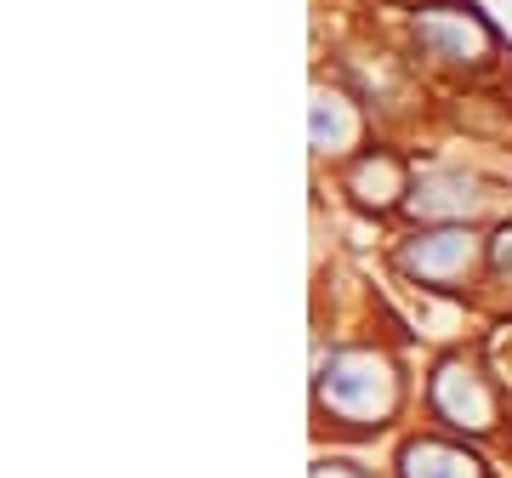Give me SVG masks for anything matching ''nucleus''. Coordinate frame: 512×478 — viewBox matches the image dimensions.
Wrapping results in <instances>:
<instances>
[{"mask_svg": "<svg viewBox=\"0 0 512 478\" xmlns=\"http://www.w3.org/2000/svg\"><path fill=\"white\" fill-rule=\"evenodd\" d=\"M404 410V370L382 342H336L313 353V416L330 433H382Z\"/></svg>", "mask_w": 512, "mask_h": 478, "instance_id": "nucleus-1", "label": "nucleus"}, {"mask_svg": "<svg viewBox=\"0 0 512 478\" xmlns=\"http://www.w3.org/2000/svg\"><path fill=\"white\" fill-rule=\"evenodd\" d=\"M404 46L444 80H484L507 63V40L473 0H416L404 12Z\"/></svg>", "mask_w": 512, "mask_h": 478, "instance_id": "nucleus-2", "label": "nucleus"}, {"mask_svg": "<svg viewBox=\"0 0 512 478\" xmlns=\"http://www.w3.org/2000/svg\"><path fill=\"white\" fill-rule=\"evenodd\" d=\"M387 268L427 296H461L484 279V234L473 222H416L387 245Z\"/></svg>", "mask_w": 512, "mask_h": 478, "instance_id": "nucleus-3", "label": "nucleus"}, {"mask_svg": "<svg viewBox=\"0 0 512 478\" xmlns=\"http://www.w3.org/2000/svg\"><path fill=\"white\" fill-rule=\"evenodd\" d=\"M421 393H427V416H433L444 433H456V439H490L495 427H501V393H495V382L484 376V365L467 359V353L433 359Z\"/></svg>", "mask_w": 512, "mask_h": 478, "instance_id": "nucleus-4", "label": "nucleus"}, {"mask_svg": "<svg viewBox=\"0 0 512 478\" xmlns=\"http://www.w3.org/2000/svg\"><path fill=\"white\" fill-rule=\"evenodd\" d=\"M336 183H342L353 211H365V217H399L404 200H410L416 171H410V160L393 143H365L353 160H342Z\"/></svg>", "mask_w": 512, "mask_h": 478, "instance_id": "nucleus-5", "label": "nucleus"}, {"mask_svg": "<svg viewBox=\"0 0 512 478\" xmlns=\"http://www.w3.org/2000/svg\"><path fill=\"white\" fill-rule=\"evenodd\" d=\"M370 143V103L336 80H313L308 103V148L313 160H353Z\"/></svg>", "mask_w": 512, "mask_h": 478, "instance_id": "nucleus-6", "label": "nucleus"}, {"mask_svg": "<svg viewBox=\"0 0 512 478\" xmlns=\"http://www.w3.org/2000/svg\"><path fill=\"white\" fill-rule=\"evenodd\" d=\"M490 205V183L467 166H427L416 171L410 183V200H404L399 217L416 228V222H478V211Z\"/></svg>", "mask_w": 512, "mask_h": 478, "instance_id": "nucleus-7", "label": "nucleus"}, {"mask_svg": "<svg viewBox=\"0 0 512 478\" xmlns=\"http://www.w3.org/2000/svg\"><path fill=\"white\" fill-rule=\"evenodd\" d=\"M393 478H495V473L456 433H404L399 450H393Z\"/></svg>", "mask_w": 512, "mask_h": 478, "instance_id": "nucleus-8", "label": "nucleus"}, {"mask_svg": "<svg viewBox=\"0 0 512 478\" xmlns=\"http://www.w3.org/2000/svg\"><path fill=\"white\" fill-rule=\"evenodd\" d=\"M484 285H495L512 302V217H501L484 234Z\"/></svg>", "mask_w": 512, "mask_h": 478, "instance_id": "nucleus-9", "label": "nucleus"}, {"mask_svg": "<svg viewBox=\"0 0 512 478\" xmlns=\"http://www.w3.org/2000/svg\"><path fill=\"white\" fill-rule=\"evenodd\" d=\"M308 478H370V467H359V461H348V456H319L308 467Z\"/></svg>", "mask_w": 512, "mask_h": 478, "instance_id": "nucleus-10", "label": "nucleus"}]
</instances>
